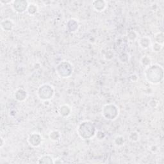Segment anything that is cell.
I'll return each instance as SVG.
<instances>
[{
	"label": "cell",
	"instance_id": "obj_11",
	"mask_svg": "<svg viewBox=\"0 0 164 164\" xmlns=\"http://www.w3.org/2000/svg\"><path fill=\"white\" fill-rule=\"evenodd\" d=\"M71 114V109L69 106L63 105L60 109V114L63 117H67Z\"/></svg>",
	"mask_w": 164,
	"mask_h": 164
},
{
	"label": "cell",
	"instance_id": "obj_19",
	"mask_svg": "<svg viewBox=\"0 0 164 164\" xmlns=\"http://www.w3.org/2000/svg\"><path fill=\"white\" fill-rule=\"evenodd\" d=\"M1 147H3V144H4V142H3V138H1Z\"/></svg>",
	"mask_w": 164,
	"mask_h": 164
},
{
	"label": "cell",
	"instance_id": "obj_16",
	"mask_svg": "<svg viewBox=\"0 0 164 164\" xmlns=\"http://www.w3.org/2000/svg\"><path fill=\"white\" fill-rule=\"evenodd\" d=\"M141 63H142L143 66H149L150 64L151 60H150V58L149 57H147V56H146V57L142 58V60H141Z\"/></svg>",
	"mask_w": 164,
	"mask_h": 164
},
{
	"label": "cell",
	"instance_id": "obj_7",
	"mask_svg": "<svg viewBox=\"0 0 164 164\" xmlns=\"http://www.w3.org/2000/svg\"><path fill=\"white\" fill-rule=\"evenodd\" d=\"M1 26L4 30L9 31L13 29V28L14 26V24L12 21V20L5 19V20H3V21L1 22Z\"/></svg>",
	"mask_w": 164,
	"mask_h": 164
},
{
	"label": "cell",
	"instance_id": "obj_5",
	"mask_svg": "<svg viewBox=\"0 0 164 164\" xmlns=\"http://www.w3.org/2000/svg\"><path fill=\"white\" fill-rule=\"evenodd\" d=\"M28 142L30 145L34 147H37L40 146L42 142L41 135L38 133H33L29 136Z\"/></svg>",
	"mask_w": 164,
	"mask_h": 164
},
{
	"label": "cell",
	"instance_id": "obj_8",
	"mask_svg": "<svg viewBox=\"0 0 164 164\" xmlns=\"http://www.w3.org/2000/svg\"><path fill=\"white\" fill-rule=\"evenodd\" d=\"M15 98L19 101H22L25 100L27 97L26 91L23 89H19L16 90L15 93Z\"/></svg>",
	"mask_w": 164,
	"mask_h": 164
},
{
	"label": "cell",
	"instance_id": "obj_3",
	"mask_svg": "<svg viewBox=\"0 0 164 164\" xmlns=\"http://www.w3.org/2000/svg\"><path fill=\"white\" fill-rule=\"evenodd\" d=\"M55 93V90L52 86L44 84L39 87L38 90V95L41 100H49L53 98Z\"/></svg>",
	"mask_w": 164,
	"mask_h": 164
},
{
	"label": "cell",
	"instance_id": "obj_13",
	"mask_svg": "<svg viewBox=\"0 0 164 164\" xmlns=\"http://www.w3.org/2000/svg\"><path fill=\"white\" fill-rule=\"evenodd\" d=\"M38 10V7L36 6V5L33 3H31L28 5V7L27 11L31 15H34L35 14L36 12H37Z\"/></svg>",
	"mask_w": 164,
	"mask_h": 164
},
{
	"label": "cell",
	"instance_id": "obj_4",
	"mask_svg": "<svg viewBox=\"0 0 164 164\" xmlns=\"http://www.w3.org/2000/svg\"><path fill=\"white\" fill-rule=\"evenodd\" d=\"M107 113L103 115L106 119L114 120L119 115V110L117 107L114 105H106L103 107V114Z\"/></svg>",
	"mask_w": 164,
	"mask_h": 164
},
{
	"label": "cell",
	"instance_id": "obj_18",
	"mask_svg": "<svg viewBox=\"0 0 164 164\" xmlns=\"http://www.w3.org/2000/svg\"><path fill=\"white\" fill-rule=\"evenodd\" d=\"M162 47V45H160L158 43H155L153 46V51L157 52L160 50Z\"/></svg>",
	"mask_w": 164,
	"mask_h": 164
},
{
	"label": "cell",
	"instance_id": "obj_9",
	"mask_svg": "<svg viewBox=\"0 0 164 164\" xmlns=\"http://www.w3.org/2000/svg\"><path fill=\"white\" fill-rule=\"evenodd\" d=\"M106 5L105 1H95L93 2V7L94 9L98 11V12H101L104 9H105Z\"/></svg>",
	"mask_w": 164,
	"mask_h": 164
},
{
	"label": "cell",
	"instance_id": "obj_14",
	"mask_svg": "<svg viewBox=\"0 0 164 164\" xmlns=\"http://www.w3.org/2000/svg\"><path fill=\"white\" fill-rule=\"evenodd\" d=\"M50 137L51 139L53 140V141H57V140L59 139L60 137V133L58 131H52L50 133Z\"/></svg>",
	"mask_w": 164,
	"mask_h": 164
},
{
	"label": "cell",
	"instance_id": "obj_15",
	"mask_svg": "<svg viewBox=\"0 0 164 164\" xmlns=\"http://www.w3.org/2000/svg\"><path fill=\"white\" fill-rule=\"evenodd\" d=\"M114 142L117 146H121L125 142V140H124V138L121 137V136H118V137L115 138Z\"/></svg>",
	"mask_w": 164,
	"mask_h": 164
},
{
	"label": "cell",
	"instance_id": "obj_17",
	"mask_svg": "<svg viewBox=\"0 0 164 164\" xmlns=\"http://www.w3.org/2000/svg\"><path fill=\"white\" fill-rule=\"evenodd\" d=\"M130 138L133 141H137L138 139V135L137 132H133L130 135Z\"/></svg>",
	"mask_w": 164,
	"mask_h": 164
},
{
	"label": "cell",
	"instance_id": "obj_6",
	"mask_svg": "<svg viewBox=\"0 0 164 164\" xmlns=\"http://www.w3.org/2000/svg\"><path fill=\"white\" fill-rule=\"evenodd\" d=\"M24 2L25 1H13V8L15 11H16L18 13H23L26 10L29 5L28 4L27 1L23 4Z\"/></svg>",
	"mask_w": 164,
	"mask_h": 164
},
{
	"label": "cell",
	"instance_id": "obj_10",
	"mask_svg": "<svg viewBox=\"0 0 164 164\" xmlns=\"http://www.w3.org/2000/svg\"><path fill=\"white\" fill-rule=\"evenodd\" d=\"M39 163H54V159L50 155H44L39 159Z\"/></svg>",
	"mask_w": 164,
	"mask_h": 164
},
{
	"label": "cell",
	"instance_id": "obj_2",
	"mask_svg": "<svg viewBox=\"0 0 164 164\" xmlns=\"http://www.w3.org/2000/svg\"><path fill=\"white\" fill-rule=\"evenodd\" d=\"M78 132L79 137L83 139H89L95 134V128L92 122L85 121L79 125Z\"/></svg>",
	"mask_w": 164,
	"mask_h": 164
},
{
	"label": "cell",
	"instance_id": "obj_1",
	"mask_svg": "<svg viewBox=\"0 0 164 164\" xmlns=\"http://www.w3.org/2000/svg\"><path fill=\"white\" fill-rule=\"evenodd\" d=\"M154 72L151 66L149 67L146 71V78L148 82L152 83L154 77L153 84H157L160 82L163 79V69L161 66L158 65H153Z\"/></svg>",
	"mask_w": 164,
	"mask_h": 164
},
{
	"label": "cell",
	"instance_id": "obj_12",
	"mask_svg": "<svg viewBox=\"0 0 164 164\" xmlns=\"http://www.w3.org/2000/svg\"><path fill=\"white\" fill-rule=\"evenodd\" d=\"M150 39L147 37H142L139 41V44L142 48H147L150 45Z\"/></svg>",
	"mask_w": 164,
	"mask_h": 164
}]
</instances>
